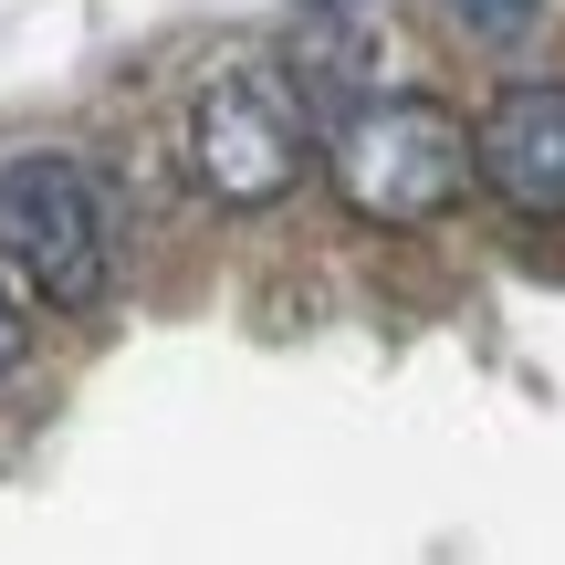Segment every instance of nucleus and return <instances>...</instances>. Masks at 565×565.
Masks as SVG:
<instances>
[{
  "label": "nucleus",
  "instance_id": "obj_4",
  "mask_svg": "<svg viewBox=\"0 0 565 565\" xmlns=\"http://www.w3.org/2000/svg\"><path fill=\"white\" fill-rule=\"evenodd\" d=\"M471 179L524 221H565V84H503L471 137Z\"/></svg>",
  "mask_w": 565,
  "mask_h": 565
},
{
  "label": "nucleus",
  "instance_id": "obj_5",
  "mask_svg": "<svg viewBox=\"0 0 565 565\" xmlns=\"http://www.w3.org/2000/svg\"><path fill=\"white\" fill-rule=\"evenodd\" d=\"M534 11H545V0H450V21H461V32H482V42H513Z\"/></svg>",
  "mask_w": 565,
  "mask_h": 565
},
{
  "label": "nucleus",
  "instance_id": "obj_6",
  "mask_svg": "<svg viewBox=\"0 0 565 565\" xmlns=\"http://www.w3.org/2000/svg\"><path fill=\"white\" fill-rule=\"evenodd\" d=\"M21 366V315H11V294H0V377Z\"/></svg>",
  "mask_w": 565,
  "mask_h": 565
},
{
  "label": "nucleus",
  "instance_id": "obj_2",
  "mask_svg": "<svg viewBox=\"0 0 565 565\" xmlns=\"http://www.w3.org/2000/svg\"><path fill=\"white\" fill-rule=\"evenodd\" d=\"M0 263L32 282L42 303H63V315H84L105 294L116 231H105V189L84 179V158L32 147V158L0 168Z\"/></svg>",
  "mask_w": 565,
  "mask_h": 565
},
{
  "label": "nucleus",
  "instance_id": "obj_3",
  "mask_svg": "<svg viewBox=\"0 0 565 565\" xmlns=\"http://www.w3.org/2000/svg\"><path fill=\"white\" fill-rule=\"evenodd\" d=\"M303 158H315V126H303L294 84L273 63H221L200 84V105H189V168H200V189L221 210H273L303 179Z\"/></svg>",
  "mask_w": 565,
  "mask_h": 565
},
{
  "label": "nucleus",
  "instance_id": "obj_1",
  "mask_svg": "<svg viewBox=\"0 0 565 565\" xmlns=\"http://www.w3.org/2000/svg\"><path fill=\"white\" fill-rule=\"evenodd\" d=\"M335 189L356 221H387V231L450 221L471 189V126L429 95H377L335 126Z\"/></svg>",
  "mask_w": 565,
  "mask_h": 565
}]
</instances>
